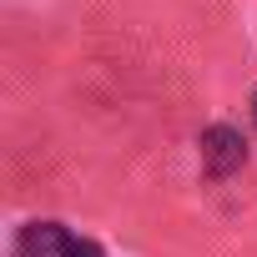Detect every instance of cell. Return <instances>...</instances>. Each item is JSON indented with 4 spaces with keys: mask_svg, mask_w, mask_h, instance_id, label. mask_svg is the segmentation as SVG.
<instances>
[{
    "mask_svg": "<svg viewBox=\"0 0 257 257\" xmlns=\"http://www.w3.org/2000/svg\"><path fill=\"white\" fill-rule=\"evenodd\" d=\"M252 116H257V96H252Z\"/></svg>",
    "mask_w": 257,
    "mask_h": 257,
    "instance_id": "3957f363",
    "label": "cell"
},
{
    "mask_svg": "<svg viewBox=\"0 0 257 257\" xmlns=\"http://www.w3.org/2000/svg\"><path fill=\"white\" fill-rule=\"evenodd\" d=\"M242 157H247V142L232 132V126H212L202 137V162H207L212 177H232L242 167Z\"/></svg>",
    "mask_w": 257,
    "mask_h": 257,
    "instance_id": "7a4b0ae2",
    "label": "cell"
},
{
    "mask_svg": "<svg viewBox=\"0 0 257 257\" xmlns=\"http://www.w3.org/2000/svg\"><path fill=\"white\" fill-rule=\"evenodd\" d=\"M11 257H101V247L66 232L61 222H31V227H21Z\"/></svg>",
    "mask_w": 257,
    "mask_h": 257,
    "instance_id": "6da1fadb",
    "label": "cell"
}]
</instances>
